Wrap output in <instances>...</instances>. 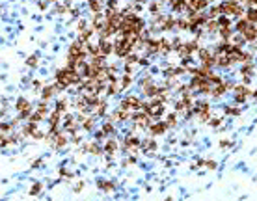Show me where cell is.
<instances>
[{"instance_id": "obj_2", "label": "cell", "mask_w": 257, "mask_h": 201, "mask_svg": "<svg viewBox=\"0 0 257 201\" xmlns=\"http://www.w3.org/2000/svg\"><path fill=\"white\" fill-rule=\"evenodd\" d=\"M242 37L246 39V41H253L255 39V28H253V24H246L244 28H242Z\"/></svg>"}, {"instance_id": "obj_18", "label": "cell", "mask_w": 257, "mask_h": 201, "mask_svg": "<svg viewBox=\"0 0 257 201\" xmlns=\"http://www.w3.org/2000/svg\"><path fill=\"white\" fill-rule=\"evenodd\" d=\"M116 147H117V144H116V142H108V144H106V151H114Z\"/></svg>"}, {"instance_id": "obj_6", "label": "cell", "mask_w": 257, "mask_h": 201, "mask_svg": "<svg viewBox=\"0 0 257 201\" xmlns=\"http://www.w3.org/2000/svg\"><path fill=\"white\" fill-rule=\"evenodd\" d=\"M99 50H101L102 54H110V52H112V45H110V43H106V41H102V43H101V47H99Z\"/></svg>"}, {"instance_id": "obj_14", "label": "cell", "mask_w": 257, "mask_h": 201, "mask_svg": "<svg viewBox=\"0 0 257 201\" xmlns=\"http://www.w3.org/2000/svg\"><path fill=\"white\" fill-rule=\"evenodd\" d=\"M52 93H54V89H52V88H47V89L43 91V97H45V99H49V97H52Z\"/></svg>"}, {"instance_id": "obj_5", "label": "cell", "mask_w": 257, "mask_h": 201, "mask_svg": "<svg viewBox=\"0 0 257 201\" xmlns=\"http://www.w3.org/2000/svg\"><path fill=\"white\" fill-rule=\"evenodd\" d=\"M138 145H140V142L136 140V138H129V140L125 142V147L127 149H132V151H136V147H138Z\"/></svg>"}, {"instance_id": "obj_32", "label": "cell", "mask_w": 257, "mask_h": 201, "mask_svg": "<svg viewBox=\"0 0 257 201\" xmlns=\"http://www.w3.org/2000/svg\"><path fill=\"white\" fill-rule=\"evenodd\" d=\"M179 26H181V28H188L190 24H188V23H185V21H181V23H179Z\"/></svg>"}, {"instance_id": "obj_23", "label": "cell", "mask_w": 257, "mask_h": 201, "mask_svg": "<svg viewBox=\"0 0 257 201\" xmlns=\"http://www.w3.org/2000/svg\"><path fill=\"white\" fill-rule=\"evenodd\" d=\"M220 24H222V26H229V21L225 19V17H222V19H220Z\"/></svg>"}, {"instance_id": "obj_3", "label": "cell", "mask_w": 257, "mask_h": 201, "mask_svg": "<svg viewBox=\"0 0 257 201\" xmlns=\"http://www.w3.org/2000/svg\"><path fill=\"white\" fill-rule=\"evenodd\" d=\"M17 108L21 110V116H23V117H26V116L30 114V104H28V101H24V99H21V101L17 102Z\"/></svg>"}, {"instance_id": "obj_21", "label": "cell", "mask_w": 257, "mask_h": 201, "mask_svg": "<svg viewBox=\"0 0 257 201\" xmlns=\"http://www.w3.org/2000/svg\"><path fill=\"white\" fill-rule=\"evenodd\" d=\"M222 37H224V39H227V37H229V30H227V28H224V30H222Z\"/></svg>"}, {"instance_id": "obj_17", "label": "cell", "mask_w": 257, "mask_h": 201, "mask_svg": "<svg viewBox=\"0 0 257 201\" xmlns=\"http://www.w3.org/2000/svg\"><path fill=\"white\" fill-rule=\"evenodd\" d=\"M200 117H201V121H207V119L210 117V114H209V110H205V112H201V114H200Z\"/></svg>"}, {"instance_id": "obj_19", "label": "cell", "mask_w": 257, "mask_h": 201, "mask_svg": "<svg viewBox=\"0 0 257 201\" xmlns=\"http://www.w3.org/2000/svg\"><path fill=\"white\" fill-rule=\"evenodd\" d=\"M246 97H248V95H244V93H237V97H235V99H237L238 102H244V101H246Z\"/></svg>"}, {"instance_id": "obj_8", "label": "cell", "mask_w": 257, "mask_h": 201, "mask_svg": "<svg viewBox=\"0 0 257 201\" xmlns=\"http://www.w3.org/2000/svg\"><path fill=\"white\" fill-rule=\"evenodd\" d=\"M205 4H207V0H192V6H194L196 9H203Z\"/></svg>"}, {"instance_id": "obj_31", "label": "cell", "mask_w": 257, "mask_h": 201, "mask_svg": "<svg viewBox=\"0 0 257 201\" xmlns=\"http://www.w3.org/2000/svg\"><path fill=\"white\" fill-rule=\"evenodd\" d=\"M210 125H213V127H218V125H220V119H213V121H210Z\"/></svg>"}, {"instance_id": "obj_25", "label": "cell", "mask_w": 257, "mask_h": 201, "mask_svg": "<svg viewBox=\"0 0 257 201\" xmlns=\"http://www.w3.org/2000/svg\"><path fill=\"white\" fill-rule=\"evenodd\" d=\"M64 108H65V102H64V101H60V102H58V112H62Z\"/></svg>"}, {"instance_id": "obj_28", "label": "cell", "mask_w": 257, "mask_h": 201, "mask_svg": "<svg viewBox=\"0 0 257 201\" xmlns=\"http://www.w3.org/2000/svg\"><path fill=\"white\" fill-rule=\"evenodd\" d=\"M168 125H175V116H170L168 117Z\"/></svg>"}, {"instance_id": "obj_26", "label": "cell", "mask_w": 257, "mask_h": 201, "mask_svg": "<svg viewBox=\"0 0 257 201\" xmlns=\"http://www.w3.org/2000/svg\"><path fill=\"white\" fill-rule=\"evenodd\" d=\"M246 24H248V23H244V21H240V23H238V24H237V28H238V30H240V32H242V28H244V26H246Z\"/></svg>"}, {"instance_id": "obj_11", "label": "cell", "mask_w": 257, "mask_h": 201, "mask_svg": "<svg viewBox=\"0 0 257 201\" xmlns=\"http://www.w3.org/2000/svg\"><path fill=\"white\" fill-rule=\"evenodd\" d=\"M214 61H218L220 67H227V65L231 64V60H229V58H218V60H214Z\"/></svg>"}, {"instance_id": "obj_30", "label": "cell", "mask_w": 257, "mask_h": 201, "mask_svg": "<svg viewBox=\"0 0 257 201\" xmlns=\"http://www.w3.org/2000/svg\"><path fill=\"white\" fill-rule=\"evenodd\" d=\"M102 188L104 190H110L112 188V182H102Z\"/></svg>"}, {"instance_id": "obj_27", "label": "cell", "mask_w": 257, "mask_h": 201, "mask_svg": "<svg viewBox=\"0 0 257 201\" xmlns=\"http://www.w3.org/2000/svg\"><path fill=\"white\" fill-rule=\"evenodd\" d=\"M92 125H93V121H92V119H88V121L84 123V127H86V129H92Z\"/></svg>"}, {"instance_id": "obj_13", "label": "cell", "mask_w": 257, "mask_h": 201, "mask_svg": "<svg viewBox=\"0 0 257 201\" xmlns=\"http://www.w3.org/2000/svg\"><path fill=\"white\" fill-rule=\"evenodd\" d=\"M36 64H37V58H36V56H32V58L26 60V65H30V67H36Z\"/></svg>"}, {"instance_id": "obj_33", "label": "cell", "mask_w": 257, "mask_h": 201, "mask_svg": "<svg viewBox=\"0 0 257 201\" xmlns=\"http://www.w3.org/2000/svg\"><path fill=\"white\" fill-rule=\"evenodd\" d=\"M39 190H41V186H39V184H37V186H34V188H32V194H37Z\"/></svg>"}, {"instance_id": "obj_1", "label": "cell", "mask_w": 257, "mask_h": 201, "mask_svg": "<svg viewBox=\"0 0 257 201\" xmlns=\"http://www.w3.org/2000/svg\"><path fill=\"white\" fill-rule=\"evenodd\" d=\"M130 52V45L125 41V39H119L117 43H116V54L117 56H127Z\"/></svg>"}, {"instance_id": "obj_20", "label": "cell", "mask_w": 257, "mask_h": 201, "mask_svg": "<svg viewBox=\"0 0 257 201\" xmlns=\"http://www.w3.org/2000/svg\"><path fill=\"white\" fill-rule=\"evenodd\" d=\"M102 130H104V132H112V130H114V127L110 125V123H106V125H104V129H102Z\"/></svg>"}, {"instance_id": "obj_12", "label": "cell", "mask_w": 257, "mask_h": 201, "mask_svg": "<svg viewBox=\"0 0 257 201\" xmlns=\"http://www.w3.org/2000/svg\"><path fill=\"white\" fill-rule=\"evenodd\" d=\"M225 114H229V116H238L240 110H238V108H225Z\"/></svg>"}, {"instance_id": "obj_24", "label": "cell", "mask_w": 257, "mask_h": 201, "mask_svg": "<svg viewBox=\"0 0 257 201\" xmlns=\"http://www.w3.org/2000/svg\"><path fill=\"white\" fill-rule=\"evenodd\" d=\"M129 84H130V76L125 75V76H123V86H129Z\"/></svg>"}, {"instance_id": "obj_29", "label": "cell", "mask_w": 257, "mask_h": 201, "mask_svg": "<svg viewBox=\"0 0 257 201\" xmlns=\"http://www.w3.org/2000/svg\"><path fill=\"white\" fill-rule=\"evenodd\" d=\"M64 144H65V138H64V136H60V138H58V144H56V145H64Z\"/></svg>"}, {"instance_id": "obj_7", "label": "cell", "mask_w": 257, "mask_h": 201, "mask_svg": "<svg viewBox=\"0 0 257 201\" xmlns=\"http://www.w3.org/2000/svg\"><path fill=\"white\" fill-rule=\"evenodd\" d=\"M166 130V125H164V123H158V125H153V127H151V132H153V134H162Z\"/></svg>"}, {"instance_id": "obj_4", "label": "cell", "mask_w": 257, "mask_h": 201, "mask_svg": "<svg viewBox=\"0 0 257 201\" xmlns=\"http://www.w3.org/2000/svg\"><path fill=\"white\" fill-rule=\"evenodd\" d=\"M69 56H71L73 60H75V58H84V50H80L78 45H73L71 50H69Z\"/></svg>"}, {"instance_id": "obj_15", "label": "cell", "mask_w": 257, "mask_h": 201, "mask_svg": "<svg viewBox=\"0 0 257 201\" xmlns=\"http://www.w3.org/2000/svg\"><path fill=\"white\" fill-rule=\"evenodd\" d=\"M201 164L207 166L209 169H214V168H216V162H214V160H207V162H201Z\"/></svg>"}, {"instance_id": "obj_9", "label": "cell", "mask_w": 257, "mask_h": 201, "mask_svg": "<svg viewBox=\"0 0 257 201\" xmlns=\"http://www.w3.org/2000/svg\"><path fill=\"white\" fill-rule=\"evenodd\" d=\"M127 116H129V114H127V110H123V108H121V110H117V112H116V116H114V117H116V119H119V121H123V119H127Z\"/></svg>"}, {"instance_id": "obj_10", "label": "cell", "mask_w": 257, "mask_h": 201, "mask_svg": "<svg viewBox=\"0 0 257 201\" xmlns=\"http://www.w3.org/2000/svg\"><path fill=\"white\" fill-rule=\"evenodd\" d=\"M158 50H160V52H168V50H170V43L166 41V39H162L160 45H158Z\"/></svg>"}, {"instance_id": "obj_22", "label": "cell", "mask_w": 257, "mask_h": 201, "mask_svg": "<svg viewBox=\"0 0 257 201\" xmlns=\"http://www.w3.org/2000/svg\"><path fill=\"white\" fill-rule=\"evenodd\" d=\"M104 108H106V104H104V102H101V104H99V114H101V116L104 114Z\"/></svg>"}, {"instance_id": "obj_16", "label": "cell", "mask_w": 257, "mask_h": 201, "mask_svg": "<svg viewBox=\"0 0 257 201\" xmlns=\"http://www.w3.org/2000/svg\"><path fill=\"white\" fill-rule=\"evenodd\" d=\"M246 73H253V65H250V64L244 65V67H242V75H246Z\"/></svg>"}]
</instances>
